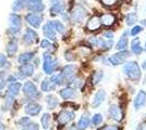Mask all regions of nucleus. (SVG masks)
Masks as SVG:
<instances>
[{"mask_svg":"<svg viewBox=\"0 0 146 130\" xmlns=\"http://www.w3.org/2000/svg\"><path fill=\"white\" fill-rule=\"evenodd\" d=\"M123 73L128 77L129 79L133 81H139L141 79V67L139 66L137 62L135 61H129L123 65Z\"/></svg>","mask_w":146,"mask_h":130,"instance_id":"nucleus-1","label":"nucleus"},{"mask_svg":"<svg viewBox=\"0 0 146 130\" xmlns=\"http://www.w3.org/2000/svg\"><path fill=\"white\" fill-rule=\"evenodd\" d=\"M108 115L109 117L117 123H121L124 119V112L121 108V106L118 104H111L108 108Z\"/></svg>","mask_w":146,"mask_h":130,"instance_id":"nucleus-2","label":"nucleus"},{"mask_svg":"<svg viewBox=\"0 0 146 130\" xmlns=\"http://www.w3.org/2000/svg\"><path fill=\"white\" fill-rule=\"evenodd\" d=\"M129 56H130V52H129V51H125V50H124V51H119L116 54L109 56L108 61H109V63H111L113 66H117V65L123 64V63L127 61V59H128Z\"/></svg>","mask_w":146,"mask_h":130,"instance_id":"nucleus-3","label":"nucleus"},{"mask_svg":"<svg viewBox=\"0 0 146 130\" xmlns=\"http://www.w3.org/2000/svg\"><path fill=\"white\" fill-rule=\"evenodd\" d=\"M74 117H75V114H74L73 112L64 110V111H61L60 114L58 115L57 122H58L59 126L63 127V126L68 125L69 123H71L73 119H74Z\"/></svg>","mask_w":146,"mask_h":130,"instance_id":"nucleus-4","label":"nucleus"},{"mask_svg":"<svg viewBox=\"0 0 146 130\" xmlns=\"http://www.w3.org/2000/svg\"><path fill=\"white\" fill-rule=\"evenodd\" d=\"M9 23H10V33L12 34H17L20 31V27L22 25V21L20 15L15 14V13H11L9 15Z\"/></svg>","mask_w":146,"mask_h":130,"instance_id":"nucleus-5","label":"nucleus"},{"mask_svg":"<svg viewBox=\"0 0 146 130\" xmlns=\"http://www.w3.org/2000/svg\"><path fill=\"white\" fill-rule=\"evenodd\" d=\"M133 104L135 111H140V110H142L146 105V91L140 90L137 92V94L134 98Z\"/></svg>","mask_w":146,"mask_h":130,"instance_id":"nucleus-6","label":"nucleus"},{"mask_svg":"<svg viewBox=\"0 0 146 130\" xmlns=\"http://www.w3.org/2000/svg\"><path fill=\"white\" fill-rule=\"evenodd\" d=\"M23 92L29 98H36L38 97V90L36 86L32 81H26L23 86Z\"/></svg>","mask_w":146,"mask_h":130,"instance_id":"nucleus-7","label":"nucleus"},{"mask_svg":"<svg viewBox=\"0 0 146 130\" xmlns=\"http://www.w3.org/2000/svg\"><path fill=\"white\" fill-rule=\"evenodd\" d=\"M56 66V62L52 60V57L49 56V54H46L44 56V65H43V69L45 72V74L50 75L52 74L54 69H55Z\"/></svg>","mask_w":146,"mask_h":130,"instance_id":"nucleus-8","label":"nucleus"},{"mask_svg":"<svg viewBox=\"0 0 146 130\" xmlns=\"http://www.w3.org/2000/svg\"><path fill=\"white\" fill-rule=\"evenodd\" d=\"M86 16V11L84 10V8H82L81 6H76L73 8L72 12H71V18L73 21L75 22H82L85 19Z\"/></svg>","mask_w":146,"mask_h":130,"instance_id":"nucleus-9","label":"nucleus"},{"mask_svg":"<svg viewBox=\"0 0 146 130\" xmlns=\"http://www.w3.org/2000/svg\"><path fill=\"white\" fill-rule=\"evenodd\" d=\"M106 99V92L104 89H100L98 90L97 92L95 93L94 98H93V101H92V107L94 108H97L104 103V101Z\"/></svg>","mask_w":146,"mask_h":130,"instance_id":"nucleus-10","label":"nucleus"},{"mask_svg":"<svg viewBox=\"0 0 146 130\" xmlns=\"http://www.w3.org/2000/svg\"><path fill=\"white\" fill-rule=\"evenodd\" d=\"M25 19H26L27 23H29L31 26H33V27H35V28H38V27L40 26L43 16H42V15H38V14H34V13H29Z\"/></svg>","mask_w":146,"mask_h":130,"instance_id":"nucleus-11","label":"nucleus"},{"mask_svg":"<svg viewBox=\"0 0 146 130\" xmlns=\"http://www.w3.org/2000/svg\"><path fill=\"white\" fill-rule=\"evenodd\" d=\"M24 111L30 116H37L42 112V106L37 103H29L25 105Z\"/></svg>","mask_w":146,"mask_h":130,"instance_id":"nucleus-12","label":"nucleus"},{"mask_svg":"<svg viewBox=\"0 0 146 130\" xmlns=\"http://www.w3.org/2000/svg\"><path fill=\"white\" fill-rule=\"evenodd\" d=\"M43 31H44L45 37H47L48 39H51V40H55L56 39V29H55V26H54L52 21H51V22H48L47 24L44 26Z\"/></svg>","mask_w":146,"mask_h":130,"instance_id":"nucleus-13","label":"nucleus"},{"mask_svg":"<svg viewBox=\"0 0 146 130\" xmlns=\"http://www.w3.org/2000/svg\"><path fill=\"white\" fill-rule=\"evenodd\" d=\"M19 74L21 78H25L34 74V66L32 64H24L19 67Z\"/></svg>","mask_w":146,"mask_h":130,"instance_id":"nucleus-14","label":"nucleus"},{"mask_svg":"<svg viewBox=\"0 0 146 130\" xmlns=\"http://www.w3.org/2000/svg\"><path fill=\"white\" fill-rule=\"evenodd\" d=\"M100 26H102L100 18H99V16H96V15H94V16H92L91 19L88 20L87 25H86V28H87L88 31H97Z\"/></svg>","mask_w":146,"mask_h":130,"instance_id":"nucleus-15","label":"nucleus"},{"mask_svg":"<svg viewBox=\"0 0 146 130\" xmlns=\"http://www.w3.org/2000/svg\"><path fill=\"white\" fill-rule=\"evenodd\" d=\"M90 124H91V119L88 117V115H87V114H83V115L81 116V118L79 119L76 127H78L79 130H86L88 128Z\"/></svg>","mask_w":146,"mask_h":130,"instance_id":"nucleus-16","label":"nucleus"},{"mask_svg":"<svg viewBox=\"0 0 146 130\" xmlns=\"http://www.w3.org/2000/svg\"><path fill=\"white\" fill-rule=\"evenodd\" d=\"M100 22L104 26H111L116 22V16L111 13H106V14H103L100 16Z\"/></svg>","mask_w":146,"mask_h":130,"instance_id":"nucleus-17","label":"nucleus"},{"mask_svg":"<svg viewBox=\"0 0 146 130\" xmlns=\"http://www.w3.org/2000/svg\"><path fill=\"white\" fill-rule=\"evenodd\" d=\"M37 40V33L33 29H27L26 33L23 36V41L27 44H31V43L35 42Z\"/></svg>","mask_w":146,"mask_h":130,"instance_id":"nucleus-18","label":"nucleus"},{"mask_svg":"<svg viewBox=\"0 0 146 130\" xmlns=\"http://www.w3.org/2000/svg\"><path fill=\"white\" fill-rule=\"evenodd\" d=\"M75 72H76V66L75 65H67V66L63 67L61 75L63 76L64 79H70L71 77H73V75L75 74Z\"/></svg>","mask_w":146,"mask_h":130,"instance_id":"nucleus-19","label":"nucleus"},{"mask_svg":"<svg viewBox=\"0 0 146 130\" xmlns=\"http://www.w3.org/2000/svg\"><path fill=\"white\" fill-rule=\"evenodd\" d=\"M27 8L30 9L31 11H34V12H40L44 10V5L42 3V1H31L29 0L27 2Z\"/></svg>","mask_w":146,"mask_h":130,"instance_id":"nucleus-20","label":"nucleus"},{"mask_svg":"<svg viewBox=\"0 0 146 130\" xmlns=\"http://www.w3.org/2000/svg\"><path fill=\"white\" fill-rule=\"evenodd\" d=\"M60 95L61 98L64 100L72 99V98L75 97V90L73 88H71V87H67V88L60 90Z\"/></svg>","mask_w":146,"mask_h":130,"instance_id":"nucleus-21","label":"nucleus"},{"mask_svg":"<svg viewBox=\"0 0 146 130\" xmlns=\"http://www.w3.org/2000/svg\"><path fill=\"white\" fill-rule=\"evenodd\" d=\"M63 10H64V3L62 2V1H58V2H56L54 5H51V8H50V12L52 15H55V14H61V13L63 12Z\"/></svg>","mask_w":146,"mask_h":130,"instance_id":"nucleus-22","label":"nucleus"},{"mask_svg":"<svg viewBox=\"0 0 146 130\" xmlns=\"http://www.w3.org/2000/svg\"><path fill=\"white\" fill-rule=\"evenodd\" d=\"M131 50H132V52H133L134 54H137V56L143 52V48H142V46H141L140 38L133 39V41L131 43Z\"/></svg>","mask_w":146,"mask_h":130,"instance_id":"nucleus-23","label":"nucleus"},{"mask_svg":"<svg viewBox=\"0 0 146 130\" xmlns=\"http://www.w3.org/2000/svg\"><path fill=\"white\" fill-rule=\"evenodd\" d=\"M103 78H104V72L102 69H98L96 72H94V74L92 75V77H91L92 85H93V86L98 85V84L102 81Z\"/></svg>","mask_w":146,"mask_h":130,"instance_id":"nucleus-24","label":"nucleus"},{"mask_svg":"<svg viewBox=\"0 0 146 130\" xmlns=\"http://www.w3.org/2000/svg\"><path fill=\"white\" fill-rule=\"evenodd\" d=\"M128 46V37H127V33H124L121 36V38L119 39V41L116 44V49L118 51H124V49Z\"/></svg>","mask_w":146,"mask_h":130,"instance_id":"nucleus-25","label":"nucleus"},{"mask_svg":"<svg viewBox=\"0 0 146 130\" xmlns=\"http://www.w3.org/2000/svg\"><path fill=\"white\" fill-rule=\"evenodd\" d=\"M21 90V84L20 82H15V84H12L9 86V89H8V95L10 97H15L18 95L19 92Z\"/></svg>","mask_w":146,"mask_h":130,"instance_id":"nucleus-26","label":"nucleus"},{"mask_svg":"<svg viewBox=\"0 0 146 130\" xmlns=\"http://www.w3.org/2000/svg\"><path fill=\"white\" fill-rule=\"evenodd\" d=\"M33 56H34V52H24L19 56L18 61L22 64H27L33 59Z\"/></svg>","mask_w":146,"mask_h":130,"instance_id":"nucleus-27","label":"nucleus"},{"mask_svg":"<svg viewBox=\"0 0 146 130\" xmlns=\"http://www.w3.org/2000/svg\"><path fill=\"white\" fill-rule=\"evenodd\" d=\"M46 103H47V105L50 110H54L56 106L59 104V101L58 99L56 98L55 95H52V94H49L47 95V98H46Z\"/></svg>","mask_w":146,"mask_h":130,"instance_id":"nucleus-28","label":"nucleus"},{"mask_svg":"<svg viewBox=\"0 0 146 130\" xmlns=\"http://www.w3.org/2000/svg\"><path fill=\"white\" fill-rule=\"evenodd\" d=\"M40 123H42V126H43L44 129L47 130L50 127V124H51V116L47 113H45L42 116V118H40Z\"/></svg>","mask_w":146,"mask_h":130,"instance_id":"nucleus-29","label":"nucleus"},{"mask_svg":"<svg viewBox=\"0 0 146 130\" xmlns=\"http://www.w3.org/2000/svg\"><path fill=\"white\" fill-rule=\"evenodd\" d=\"M7 51H8V54L9 56H13L17 51H18V43L15 40H11L10 42L8 43L7 46Z\"/></svg>","mask_w":146,"mask_h":130,"instance_id":"nucleus-30","label":"nucleus"},{"mask_svg":"<svg viewBox=\"0 0 146 130\" xmlns=\"http://www.w3.org/2000/svg\"><path fill=\"white\" fill-rule=\"evenodd\" d=\"M136 22H137V14H136V13L131 12L125 16V23H127L128 26H132V25H134Z\"/></svg>","mask_w":146,"mask_h":130,"instance_id":"nucleus-31","label":"nucleus"},{"mask_svg":"<svg viewBox=\"0 0 146 130\" xmlns=\"http://www.w3.org/2000/svg\"><path fill=\"white\" fill-rule=\"evenodd\" d=\"M92 125L95 126V127H98L99 125H102V123L104 122V117L100 113H97V114H94L93 117L91 119Z\"/></svg>","mask_w":146,"mask_h":130,"instance_id":"nucleus-32","label":"nucleus"},{"mask_svg":"<svg viewBox=\"0 0 146 130\" xmlns=\"http://www.w3.org/2000/svg\"><path fill=\"white\" fill-rule=\"evenodd\" d=\"M63 76L61 74H56V75H54L51 78H50V81L55 85V86H58V85H61L62 82H63Z\"/></svg>","mask_w":146,"mask_h":130,"instance_id":"nucleus-33","label":"nucleus"},{"mask_svg":"<svg viewBox=\"0 0 146 130\" xmlns=\"http://www.w3.org/2000/svg\"><path fill=\"white\" fill-rule=\"evenodd\" d=\"M51 81L49 79H45V80L42 82V90L45 91V92H48V91H51L54 89V86H51Z\"/></svg>","mask_w":146,"mask_h":130,"instance_id":"nucleus-34","label":"nucleus"},{"mask_svg":"<svg viewBox=\"0 0 146 130\" xmlns=\"http://www.w3.org/2000/svg\"><path fill=\"white\" fill-rule=\"evenodd\" d=\"M24 5V0H14L12 3V10L13 11H20Z\"/></svg>","mask_w":146,"mask_h":130,"instance_id":"nucleus-35","label":"nucleus"},{"mask_svg":"<svg viewBox=\"0 0 146 130\" xmlns=\"http://www.w3.org/2000/svg\"><path fill=\"white\" fill-rule=\"evenodd\" d=\"M98 130H122V128L118 125H105Z\"/></svg>","mask_w":146,"mask_h":130,"instance_id":"nucleus-36","label":"nucleus"},{"mask_svg":"<svg viewBox=\"0 0 146 130\" xmlns=\"http://www.w3.org/2000/svg\"><path fill=\"white\" fill-rule=\"evenodd\" d=\"M52 23H54V26H55L56 31L62 33V31H64V26H63V24H62L61 22H59V21H52Z\"/></svg>","mask_w":146,"mask_h":130,"instance_id":"nucleus-37","label":"nucleus"},{"mask_svg":"<svg viewBox=\"0 0 146 130\" xmlns=\"http://www.w3.org/2000/svg\"><path fill=\"white\" fill-rule=\"evenodd\" d=\"M143 31V28L141 27V26H139V25H136V26H134L133 28H132V31H131V35L132 36H136V35H139V34H141Z\"/></svg>","mask_w":146,"mask_h":130,"instance_id":"nucleus-38","label":"nucleus"},{"mask_svg":"<svg viewBox=\"0 0 146 130\" xmlns=\"http://www.w3.org/2000/svg\"><path fill=\"white\" fill-rule=\"evenodd\" d=\"M100 1H102L104 6L106 7H112L118 2V0H100Z\"/></svg>","mask_w":146,"mask_h":130,"instance_id":"nucleus-39","label":"nucleus"},{"mask_svg":"<svg viewBox=\"0 0 146 130\" xmlns=\"http://www.w3.org/2000/svg\"><path fill=\"white\" fill-rule=\"evenodd\" d=\"M6 84H7V80L5 79V75L2 76L1 73H0V90H2L6 87Z\"/></svg>","mask_w":146,"mask_h":130,"instance_id":"nucleus-40","label":"nucleus"},{"mask_svg":"<svg viewBox=\"0 0 146 130\" xmlns=\"http://www.w3.org/2000/svg\"><path fill=\"white\" fill-rule=\"evenodd\" d=\"M30 123H31V120H30V118L29 117H23V118H21V119H20V124L22 125V126H24V127H26Z\"/></svg>","mask_w":146,"mask_h":130,"instance_id":"nucleus-41","label":"nucleus"},{"mask_svg":"<svg viewBox=\"0 0 146 130\" xmlns=\"http://www.w3.org/2000/svg\"><path fill=\"white\" fill-rule=\"evenodd\" d=\"M7 64V56L5 54H0V67H3Z\"/></svg>","mask_w":146,"mask_h":130,"instance_id":"nucleus-42","label":"nucleus"},{"mask_svg":"<svg viewBox=\"0 0 146 130\" xmlns=\"http://www.w3.org/2000/svg\"><path fill=\"white\" fill-rule=\"evenodd\" d=\"M135 130H146V120L145 122H142V123L137 125V127H136Z\"/></svg>","mask_w":146,"mask_h":130,"instance_id":"nucleus-43","label":"nucleus"},{"mask_svg":"<svg viewBox=\"0 0 146 130\" xmlns=\"http://www.w3.org/2000/svg\"><path fill=\"white\" fill-rule=\"evenodd\" d=\"M7 82H9L10 85L15 84V82H17V77H15V76H10V77L7 79Z\"/></svg>","mask_w":146,"mask_h":130,"instance_id":"nucleus-44","label":"nucleus"},{"mask_svg":"<svg viewBox=\"0 0 146 130\" xmlns=\"http://www.w3.org/2000/svg\"><path fill=\"white\" fill-rule=\"evenodd\" d=\"M40 46H42V48H48V47H50V42L47 39H44L42 43H40Z\"/></svg>","mask_w":146,"mask_h":130,"instance_id":"nucleus-45","label":"nucleus"},{"mask_svg":"<svg viewBox=\"0 0 146 130\" xmlns=\"http://www.w3.org/2000/svg\"><path fill=\"white\" fill-rule=\"evenodd\" d=\"M26 127H27V129H30V130H38V126H37L36 124H31L30 123Z\"/></svg>","mask_w":146,"mask_h":130,"instance_id":"nucleus-46","label":"nucleus"},{"mask_svg":"<svg viewBox=\"0 0 146 130\" xmlns=\"http://www.w3.org/2000/svg\"><path fill=\"white\" fill-rule=\"evenodd\" d=\"M104 37H106V39H113V34L110 31H106L104 34Z\"/></svg>","mask_w":146,"mask_h":130,"instance_id":"nucleus-47","label":"nucleus"},{"mask_svg":"<svg viewBox=\"0 0 146 130\" xmlns=\"http://www.w3.org/2000/svg\"><path fill=\"white\" fill-rule=\"evenodd\" d=\"M66 60H68V61H73L74 57H72L70 52H66Z\"/></svg>","mask_w":146,"mask_h":130,"instance_id":"nucleus-48","label":"nucleus"},{"mask_svg":"<svg viewBox=\"0 0 146 130\" xmlns=\"http://www.w3.org/2000/svg\"><path fill=\"white\" fill-rule=\"evenodd\" d=\"M67 130H79V129H78V127H76V126H74V125H73V126H71V127H69Z\"/></svg>","mask_w":146,"mask_h":130,"instance_id":"nucleus-49","label":"nucleus"},{"mask_svg":"<svg viewBox=\"0 0 146 130\" xmlns=\"http://www.w3.org/2000/svg\"><path fill=\"white\" fill-rule=\"evenodd\" d=\"M0 130H5V125L1 120H0Z\"/></svg>","mask_w":146,"mask_h":130,"instance_id":"nucleus-50","label":"nucleus"},{"mask_svg":"<svg viewBox=\"0 0 146 130\" xmlns=\"http://www.w3.org/2000/svg\"><path fill=\"white\" fill-rule=\"evenodd\" d=\"M142 68H143V69H145V71H146V60H145V61H144L143 63H142Z\"/></svg>","mask_w":146,"mask_h":130,"instance_id":"nucleus-51","label":"nucleus"},{"mask_svg":"<svg viewBox=\"0 0 146 130\" xmlns=\"http://www.w3.org/2000/svg\"><path fill=\"white\" fill-rule=\"evenodd\" d=\"M141 24L143 25V26H145V28H146V20H142V21H141Z\"/></svg>","mask_w":146,"mask_h":130,"instance_id":"nucleus-52","label":"nucleus"},{"mask_svg":"<svg viewBox=\"0 0 146 130\" xmlns=\"http://www.w3.org/2000/svg\"><path fill=\"white\" fill-rule=\"evenodd\" d=\"M145 52H146V41H145Z\"/></svg>","mask_w":146,"mask_h":130,"instance_id":"nucleus-53","label":"nucleus"},{"mask_svg":"<svg viewBox=\"0 0 146 130\" xmlns=\"http://www.w3.org/2000/svg\"><path fill=\"white\" fill-rule=\"evenodd\" d=\"M22 130H30V129H27V128H25V129H22Z\"/></svg>","mask_w":146,"mask_h":130,"instance_id":"nucleus-54","label":"nucleus"}]
</instances>
